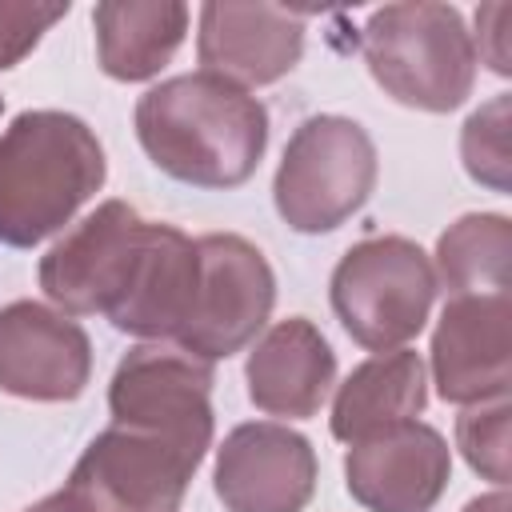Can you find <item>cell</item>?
<instances>
[{
  "label": "cell",
  "mask_w": 512,
  "mask_h": 512,
  "mask_svg": "<svg viewBox=\"0 0 512 512\" xmlns=\"http://www.w3.org/2000/svg\"><path fill=\"white\" fill-rule=\"evenodd\" d=\"M136 140L180 184L236 188L268 148V108L220 76L184 72L136 100Z\"/></svg>",
  "instance_id": "6da1fadb"
},
{
  "label": "cell",
  "mask_w": 512,
  "mask_h": 512,
  "mask_svg": "<svg viewBox=\"0 0 512 512\" xmlns=\"http://www.w3.org/2000/svg\"><path fill=\"white\" fill-rule=\"evenodd\" d=\"M108 176L96 132L56 108L20 112L0 132V244L32 248L60 232Z\"/></svg>",
  "instance_id": "7a4b0ae2"
},
{
  "label": "cell",
  "mask_w": 512,
  "mask_h": 512,
  "mask_svg": "<svg viewBox=\"0 0 512 512\" xmlns=\"http://www.w3.org/2000/svg\"><path fill=\"white\" fill-rule=\"evenodd\" d=\"M372 80L404 108L452 112L472 96L476 48L460 8L436 0L384 4L360 32Z\"/></svg>",
  "instance_id": "3957f363"
},
{
  "label": "cell",
  "mask_w": 512,
  "mask_h": 512,
  "mask_svg": "<svg viewBox=\"0 0 512 512\" xmlns=\"http://www.w3.org/2000/svg\"><path fill=\"white\" fill-rule=\"evenodd\" d=\"M328 296L360 348L392 352L424 332L436 300V268L408 236H368L340 256Z\"/></svg>",
  "instance_id": "277c9868"
},
{
  "label": "cell",
  "mask_w": 512,
  "mask_h": 512,
  "mask_svg": "<svg viewBox=\"0 0 512 512\" xmlns=\"http://www.w3.org/2000/svg\"><path fill=\"white\" fill-rule=\"evenodd\" d=\"M376 188V144L348 116H308L284 144L272 200L292 232L340 228Z\"/></svg>",
  "instance_id": "5b68a950"
},
{
  "label": "cell",
  "mask_w": 512,
  "mask_h": 512,
  "mask_svg": "<svg viewBox=\"0 0 512 512\" xmlns=\"http://www.w3.org/2000/svg\"><path fill=\"white\" fill-rule=\"evenodd\" d=\"M200 276L192 308L172 336L176 348L216 364L256 340L276 304V276L256 244L236 232H208L196 240Z\"/></svg>",
  "instance_id": "8992f818"
},
{
  "label": "cell",
  "mask_w": 512,
  "mask_h": 512,
  "mask_svg": "<svg viewBox=\"0 0 512 512\" xmlns=\"http://www.w3.org/2000/svg\"><path fill=\"white\" fill-rule=\"evenodd\" d=\"M200 456L128 424H112L80 452L64 496L80 512H180Z\"/></svg>",
  "instance_id": "52a82bcc"
},
{
  "label": "cell",
  "mask_w": 512,
  "mask_h": 512,
  "mask_svg": "<svg viewBox=\"0 0 512 512\" xmlns=\"http://www.w3.org/2000/svg\"><path fill=\"white\" fill-rule=\"evenodd\" d=\"M212 364L176 344L132 348L108 384L112 424L156 432L204 460L212 448Z\"/></svg>",
  "instance_id": "ba28073f"
},
{
  "label": "cell",
  "mask_w": 512,
  "mask_h": 512,
  "mask_svg": "<svg viewBox=\"0 0 512 512\" xmlns=\"http://www.w3.org/2000/svg\"><path fill=\"white\" fill-rule=\"evenodd\" d=\"M148 220L128 200H104L40 260V288L64 316L112 312L136 272Z\"/></svg>",
  "instance_id": "9c48e42d"
},
{
  "label": "cell",
  "mask_w": 512,
  "mask_h": 512,
  "mask_svg": "<svg viewBox=\"0 0 512 512\" xmlns=\"http://www.w3.org/2000/svg\"><path fill=\"white\" fill-rule=\"evenodd\" d=\"M212 488L228 512H304L316 492V452L288 424H236L216 448Z\"/></svg>",
  "instance_id": "30bf717a"
},
{
  "label": "cell",
  "mask_w": 512,
  "mask_h": 512,
  "mask_svg": "<svg viewBox=\"0 0 512 512\" xmlns=\"http://www.w3.org/2000/svg\"><path fill=\"white\" fill-rule=\"evenodd\" d=\"M92 376L88 332L40 304L12 300L0 308V392L40 404L76 400Z\"/></svg>",
  "instance_id": "8fae6325"
},
{
  "label": "cell",
  "mask_w": 512,
  "mask_h": 512,
  "mask_svg": "<svg viewBox=\"0 0 512 512\" xmlns=\"http://www.w3.org/2000/svg\"><path fill=\"white\" fill-rule=\"evenodd\" d=\"M452 476V448L424 420L348 444L344 484L368 512H432Z\"/></svg>",
  "instance_id": "7c38bea8"
},
{
  "label": "cell",
  "mask_w": 512,
  "mask_h": 512,
  "mask_svg": "<svg viewBox=\"0 0 512 512\" xmlns=\"http://www.w3.org/2000/svg\"><path fill=\"white\" fill-rule=\"evenodd\" d=\"M508 292L452 296L432 332V384L448 404H484L512 384Z\"/></svg>",
  "instance_id": "4fadbf2b"
},
{
  "label": "cell",
  "mask_w": 512,
  "mask_h": 512,
  "mask_svg": "<svg viewBox=\"0 0 512 512\" xmlns=\"http://www.w3.org/2000/svg\"><path fill=\"white\" fill-rule=\"evenodd\" d=\"M304 52V16L276 4L208 0L200 8L196 56L208 76L236 88H264L288 76Z\"/></svg>",
  "instance_id": "5bb4252c"
},
{
  "label": "cell",
  "mask_w": 512,
  "mask_h": 512,
  "mask_svg": "<svg viewBox=\"0 0 512 512\" xmlns=\"http://www.w3.org/2000/svg\"><path fill=\"white\" fill-rule=\"evenodd\" d=\"M244 380H248V400L260 412L308 420L320 412V404L336 384V352L312 320L288 316L276 320L252 344Z\"/></svg>",
  "instance_id": "9a60e30c"
},
{
  "label": "cell",
  "mask_w": 512,
  "mask_h": 512,
  "mask_svg": "<svg viewBox=\"0 0 512 512\" xmlns=\"http://www.w3.org/2000/svg\"><path fill=\"white\" fill-rule=\"evenodd\" d=\"M196 276H200L196 240L172 224L148 220V236H144L136 272L124 288L120 304L108 312L112 328L140 336V340L176 336L192 308Z\"/></svg>",
  "instance_id": "2e32d148"
},
{
  "label": "cell",
  "mask_w": 512,
  "mask_h": 512,
  "mask_svg": "<svg viewBox=\"0 0 512 512\" xmlns=\"http://www.w3.org/2000/svg\"><path fill=\"white\" fill-rule=\"evenodd\" d=\"M424 404H428V376H424L420 352L412 348L376 352L372 360L356 364L348 380L336 388L332 436L344 444H356L392 424L416 420Z\"/></svg>",
  "instance_id": "e0dca14e"
},
{
  "label": "cell",
  "mask_w": 512,
  "mask_h": 512,
  "mask_svg": "<svg viewBox=\"0 0 512 512\" xmlns=\"http://www.w3.org/2000/svg\"><path fill=\"white\" fill-rule=\"evenodd\" d=\"M96 56L112 80H152L184 44L188 4L180 0H104L92 8Z\"/></svg>",
  "instance_id": "ac0fdd59"
},
{
  "label": "cell",
  "mask_w": 512,
  "mask_h": 512,
  "mask_svg": "<svg viewBox=\"0 0 512 512\" xmlns=\"http://www.w3.org/2000/svg\"><path fill=\"white\" fill-rule=\"evenodd\" d=\"M512 224L500 212H468L436 240V268L452 296L508 292Z\"/></svg>",
  "instance_id": "d6986e66"
},
{
  "label": "cell",
  "mask_w": 512,
  "mask_h": 512,
  "mask_svg": "<svg viewBox=\"0 0 512 512\" xmlns=\"http://www.w3.org/2000/svg\"><path fill=\"white\" fill-rule=\"evenodd\" d=\"M460 156L476 184L492 192L512 188V96L508 92L492 96L464 120Z\"/></svg>",
  "instance_id": "ffe728a7"
},
{
  "label": "cell",
  "mask_w": 512,
  "mask_h": 512,
  "mask_svg": "<svg viewBox=\"0 0 512 512\" xmlns=\"http://www.w3.org/2000/svg\"><path fill=\"white\" fill-rule=\"evenodd\" d=\"M508 416H512L508 396L468 404L456 416V444H460L468 468L480 472L484 480H492L496 488L508 484Z\"/></svg>",
  "instance_id": "44dd1931"
},
{
  "label": "cell",
  "mask_w": 512,
  "mask_h": 512,
  "mask_svg": "<svg viewBox=\"0 0 512 512\" xmlns=\"http://www.w3.org/2000/svg\"><path fill=\"white\" fill-rule=\"evenodd\" d=\"M68 16V4H28V0H0V68L20 64L40 36Z\"/></svg>",
  "instance_id": "7402d4cb"
},
{
  "label": "cell",
  "mask_w": 512,
  "mask_h": 512,
  "mask_svg": "<svg viewBox=\"0 0 512 512\" xmlns=\"http://www.w3.org/2000/svg\"><path fill=\"white\" fill-rule=\"evenodd\" d=\"M508 24H512V4H484L476 8V56L496 72V76H512V36H508Z\"/></svg>",
  "instance_id": "603a6c76"
},
{
  "label": "cell",
  "mask_w": 512,
  "mask_h": 512,
  "mask_svg": "<svg viewBox=\"0 0 512 512\" xmlns=\"http://www.w3.org/2000/svg\"><path fill=\"white\" fill-rule=\"evenodd\" d=\"M460 512H512V500H508V492H504V488H496V492H488V496L468 500Z\"/></svg>",
  "instance_id": "cb8c5ba5"
},
{
  "label": "cell",
  "mask_w": 512,
  "mask_h": 512,
  "mask_svg": "<svg viewBox=\"0 0 512 512\" xmlns=\"http://www.w3.org/2000/svg\"><path fill=\"white\" fill-rule=\"evenodd\" d=\"M24 512H80L68 496H64V488L60 492H52V496H44V500H36L32 508H24Z\"/></svg>",
  "instance_id": "d4e9b609"
},
{
  "label": "cell",
  "mask_w": 512,
  "mask_h": 512,
  "mask_svg": "<svg viewBox=\"0 0 512 512\" xmlns=\"http://www.w3.org/2000/svg\"><path fill=\"white\" fill-rule=\"evenodd\" d=\"M0 112H4V96H0Z\"/></svg>",
  "instance_id": "484cf974"
}]
</instances>
